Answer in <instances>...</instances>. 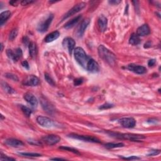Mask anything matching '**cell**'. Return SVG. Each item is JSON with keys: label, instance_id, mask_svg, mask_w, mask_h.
Returning a JSON list of instances; mask_svg holds the SVG:
<instances>
[{"label": "cell", "instance_id": "38", "mask_svg": "<svg viewBox=\"0 0 161 161\" xmlns=\"http://www.w3.org/2000/svg\"><path fill=\"white\" fill-rule=\"evenodd\" d=\"M1 158H0L1 160H15V159L11 158V157H8V156H6V155H3L2 153H1Z\"/></svg>", "mask_w": 161, "mask_h": 161}, {"label": "cell", "instance_id": "32", "mask_svg": "<svg viewBox=\"0 0 161 161\" xmlns=\"http://www.w3.org/2000/svg\"><path fill=\"white\" fill-rule=\"evenodd\" d=\"M18 31L17 29H15L11 31V32L10 33V35H9V39L10 40H13L18 35Z\"/></svg>", "mask_w": 161, "mask_h": 161}, {"label": "cell", "instance_id": "5", "mask_svg": "<svg viewBox=\"0 0 161 161\" xmlns=\"http://www.w3.org/2000/svg\"><path fill=\"white\" fill-rule=\"evenodd\" d=\"M54 19V15L52 14H50L48 17L44 21H41L37 26V31L41 33H44L48 30L49 26Z\"/></svg>", "mask_w": 161, "mask_h": 161}, {"label": "cell", "instance_id": "36", "mask_svg": "<svg viewBox=\"0 0 161 161\" xmlns=\"http://www.w3.org/2000/svg\"><path fill=\"white\" fill-rule=\"evenodd\" d=\"M160 153V150H150V153L148 154V156H154V155H157Z\"/></svg>", "mask_w": 161, "mask_h": 161}, {"label": "cell", "instance_id": "12", "mask_svg": "<svg viewBox=\"0 0 161 161\" xmlns=\"http://www.w3.org/2000/svg\"><path fill=\"white\" fill-rule=\"evenodd\" d=\"M62 45L64 49H66L69 54L71 55L76 45V42L71 37H67L64 39L62 42Z\"/></svg>", "mask_w": 161, "mask_h": 161}, {"label": "cell", "instance_id": "13", "mask_svg": "<svg viewBox=\"0 0 161 161\" xmlns=\"http://www.w3.org/2000/svg\"><path fill=\"white\" fill-rule=\"evenodd\" d=\"M127 69L132 72L137 74H144L147 72V69L140 65H137L135 64H130L128 65Z\"/></svg>", "mask_w": 161, "mask_h": 161}, {"label": "cell", "instance_id": "3", "mask_svg": "<svg viewBox=\"0 0 161 161\" xmlns=\"http://www.w3.org/2000/svg\"><path fill=\"white\" fill-rule=\"evenodd\" d=\"M74 57L76 61L79 63L80 66L84 69H86L87 64L89 61V58L87 56L83 49L81 47H77L74 49Z\"/></svg>", "mask_w": 161, "mask_h": 161}, {"label": "cell", "instance_id": "10", "mask_svg": "<svg viewBox=\"0 0 161 161\" xmlns=\"http://www.w3.org/2000/svg\"><path fill=\"white\" fill-rule=\"evenodd\" d=\"M6 54L8 57L12 59L13 61L16 62L22 57V50L21 49L18 48L15 50V51H13L11 49H8L6 50Z\"/></svg>", "mask_w": 161, "mask_h": 161}, {"label": "cell", "instance_id": "8", "mask_svg": "<svg viewBox=\"0 0 161 161\" xmlns=\"http://www.w3.org/2000/svg\"><path fill=\"white\" fill-rule=\"evenodd\" d=\"M36 122L40 126L45 128H51L55 125V123L51 119L43 116H39L36 118Z\"/></svg>", "mask_w": 161, "mask_h": 161}, {"label": "cell", "instance_id": "16", "mask_svg": "<svg viewBox=\"0 0 161 161\" xmlns=\"http://www.w3.org/2000/svg\"><path fill=\"white\" fill-rule=\"evenodd\" d=\"M4 144L9 147H15V148H18L24 145V142L16 139H8L4 141Z\"/></svg>", "mask_w": 161, "mask_h": 161}, {"label": "cell", "instance_id": "46", "mask_svg": "<svg viewBox=\"0 0 161 161\" xmlns=\"http://www.w3.org/2000/svg\"><path fill=\"white\" fill-rule=\"evenodd\" d=\"M50 160H65L64 159H62V158H52V159H50Z\"/></svg>", "mask_w": 161, "mask_h": 161}, {"label": "cell", "instance_id": "34", "mask_svg": "<svg viewBox=\"0 0 161 161\" xmlns=\"http://www.w3.org/2000/svg\"><path fill=\"white\" fill-rule=\"evenodd\" d=\"M113 107V104H109V103H105L102 104V106H100L99 107V109H109Z\"/></svg>", "mask_w": 161, "mask_h": 161}, {"label": "cell", "instance_id": "18", "mask_svg": "<svg viewBox=\"0 0 161 161\" xmlns=\"http://www.w3.org/2000/svg\"><path fill=\"white\" fill-rule=\"evenodd\" d=\"M40 102H41V104H42V107L45 112H46L49 114H52L55 112V109L54 107L51 104H50L47 100L42 99Z\"/></svg>", "mask_w": 161, "mask_h": 161}, {"label": "cell", "instance_id": "26", "mask_svg": "<svg viewBox=\"0 0 161 161\" xmlns=\"http://www.w3.org/2000/svg\"><path fill=\"white\" fill-rule=\"evenodd\" d=\"M1 87L3 89V90L5 92H6L7 93L13 94V93H15V91L13 89L10 85L8 84L6 82H4V81H1Z\"/></svg>", "mask_w": 161, "mask_h": 161}, {"label": "cell", "instance_id": "42", "mask_svg": "<svg viewBox=\"0 0 161 161\" xmlns=\"http://www.w3.org/2000/svg\"><path fill=\"white\" fill-rule=\"evenodd\" d=\"M21 65L23 66V67H25L26 69H29V62H27L26 61H23L21 63Z\"/></svg>", "mask_w": 161, "mask_h": 161}, {"label": "cell", "instance_id": "41", "mask_svg": "<svg viewBox=\"0 0 161 161\" xmlns=\"http://www.w3.org/2000/svg\"><path fill=\"white\" fill-rule=\"evenodd\" d=\"M155 59H150L148 62V66L149 67H153L155 64Z\"/></svg>", "mask_w": 161, "mask_h": 161}, {"label": "cell", "instance_id": "31", "mask_svg": "<svg viewBox=\"0 0 161 161\" xmlns=\"http://www.w3.org/2000/svg\"><path fill=\"white\" fill-rule=\"evenodd\" d=\"M44 77H45V81H47L50 85H51V86H54L55 84H55V82H54V80L52 79L51 77H50V76H49V74H47V73H45Z\"/></svg>", "mask_w": 161, "mask_h": 161}, {"label": "cell", "instance_id": "37", "mask_svg": "<svg viewBox=\"0 0 161 161\" xmlns=\"http://www.w3.org/2000/svg\"><path fill=\"white\" fill-rule=\"evenodd\" d=\"M83 81L84 80L82 78H77V79H76L74 81V84L75 86H79L83 82Z\"/></svg>", "mask_w": 161, "mask_h": 161}, {"label": "cell", "instance_id": "39", "mask_svg": "<svg viewBox=\"0 0 161 161\" xmlns=\"http://www.w3.org/2000/svg\"><path fill=\"white\" fill-rule=\"evenodd\" d=\"M34 2V1H31V0H24V1H21L20 3L23 6H26V5H28V4H31Z\"/></svg>", "mask_w": 161, "mask_h": 161}, {"label": "cell", "instance_id": "2", "mask_svg": "<svg viewBox=\"0 0 161 161\" xmlns=\"http://www.w3.org/2000/svg\"><path fill=\"white\" fill-rule=\"evenodd\" d=\"M107 133L112 137L117 138V139H126L134 142H138L145 139V137L144 135L133 134V133H119L113 132H108Z\"/></svg>", "mask_w": 161, "mask_h": 161}, {"label": "cell", "instance_id": "29", "mask_svg": "<svg viewBox=\"0 0 161 161\" xmlns=\"http://www.w3.org/2000/svg\"><path fill=\"white\" fill-rule=\"evenodd\" d=\"M59 149H61V150H64L69 151V152H72V153H74V154H77V155H80V153L79 152V151H78L77 150H76V149H75L71 148V147H69L62 146V147H59Z\"/></svg>", "mask_w": 161, "mask_h": 161}, {"label": "cell", "instance_id": "20", "mask_svg": "<svg viewBox=\"0 0 161 161\" xmlns=\"http://www.w3.org/2000/svg\"><path fill=\"white\" fill-rule=\"evenodd\" d=\"M107 18L103 15H101L98 20V25L101 31H104L107 29Z\"/></svg>", "mask_w": 161, "mask_h": 161}, {"label": "cell", "instance_id": "17", "mask_svg": "<svg viewBox=\"0 0 161 161\" xmlns=\"http://www.w3.org/2000/svg\"><path fill=\"white\" fill-rule=\"evenodd\" d=\"M24 99L27 103L31 104L32 107H36L38 105V100L35 98V96L30 93H26L24 94Z\"/></svg>", "mask_w": 161, "mask_h": 161}, {"label": "cell", "instance_id": "44", "mask_svg": "<svg viewBox=\"0 0 161 161\" xmlns=\"http://www.w3.org/2000/svg\"><path fill=\"white\" fill-rule=\"evenodd\" d=\"M20 2L16 1V0H13V1H10V2H9V3H10L11 4V5L14 6H16Z\"/></svg>", "mask_w": 161, "mask_h": 161}, {"label": "cell", "instance_id": "40", "mask_svg": "<svg viewBox=\"0 0 161 161\" xmlns=\"http://www.w3.org/2000/svg\"><path fill=\"white\" fill-rule=\"evenodd\" d=\"M109 4H113V5H117V4L121 3V1H118V0H111V1H108Z\"/></svg>", "mask_w": 161, "mask_h": 161}, {"label": "cell", "instance_id": "47", "mask_svg": "<svg viewBox=\"0 0 161 161\" xmlns=\"http://www.w3.org/2000/svg\"><path fill=\"white\" fill-rule=\"evenodd\" d=\"M1 51H3V44H1Z\"/></svg>", "mask_w": 161, "mask_h": 161}, {"label": "cell", "instance_id": "1", "mask_svg": "<svg viewBox=\"0 0 161 161\" xmlns=\"http://www.w3.org/2000/svg\"><path fill=\"white\" fill-rule=\"evenodd\" d=\"M98 54L99 57L102 58L104 61L107 62L109 65L114 66L116 64L117 57L109 49L105 47L104 45H100L98 49Z\"/></svg>", "mask_w": 161, "mask_h": 161}, {"label": "cell", "instance_id": "30", "mask_svg": "<svg viewBox=\"0 0 161 161\" xmlns=\"http://www.w3.org/2000/svg\"><path fill=\"white\" fill-rule=\"evenodd\" d=\"M20 155L24 156V157H41V154L37 153H25V152H21L19 153Z\"/></svg>", "mask_w": 161, "mask_h": 161}, {"label": "cell", "instance_id": "11", "mask_svg": "<svg viewBox=\"0 0 161 161\" xmlns=\"http://www.w3.org/2000/svg\"><path fill=\"white\" fill-rule=\"evenodd\" d=\"M40 83V80L39 78L34 75L28 76L23 81V84L27 86H36Z\"/></svg>", "mask_w": 161, "mask_h": 161}, {"label": "cell", "instance_id": "4", "mask_svg": "<svg viewBox=\"0 0 161 161\" xmlns=\"http://www.w3.org/2000/svg\"><path fill=\"white\" fill-rule=\"evenodd\" d=\"M69 137L72 138V139H77L82 140L87 142H92V143H101V141L98 139V138L89 136V135H81L78 134H75V133H71V134L69 135Z\"/></svg>", "mask_w": 161, "mask_h": 161}, {"label": "cell", "instance_id": "24", "mask_svg": "<svg viewBox=\"0 0 161 161\" xmlns=\"http://www.w3.org/2000/svg\"><path fill=\"white\" fill-rule=\"evenodd\" d=\"M11 16V12L10 11H3L0 15V25L3 26L4 24L7 21L9 18Z\"/></svg>", "mask_w": 161, "mask_h": 161}, {"label": "cell", "instance_id": "14", "mask_svg": "<svg viewBox=\"0 0 161 161\" xmlns=\"http://www.w3.org/2000/svg\"><path fill=\"white\" fill-rule=\"evenodd\" d=\"M86 69L91 73H96L99 71V66L97 62H96L94 59H90L87 64Z\"/></svg>", "mask_w": 161, "mask_h": 161}, {"label": "cell", "instance_id": "22", "mask_svg": "<svg viewBox=\"0 0 161 161\" xmlns=\"http://www.w3.org/2000/svg\"><path fill=\"white\" fill-rule=\"evenodd\" d=\"M59 35H60V33L59 31H54L46 36L44 39V41L47 43L52 42H53V41L57 39L59 37Z\"/></svg>", "mask_w": 161, "mask_h": 161}, {"label": "cell", "instance_id": "35", "mask_svg": "<svg viewBox=\"0 0 161 161\" xmlns=\"http://www.w3.org/2000/svg\"><path fill=\"white\" fill-rule=\"evenodd\" d=\"M29 143L31 145H38L40 146L42 145V143L40 142L37 141V140H30L28 141Z\"/></svg>", "mask_w": 161, "mask_h": 161}, {"label": "cell", "instance_id": "28", "mask_svg": "<svg viewBox=\"0 0 161 161\" xmlns=\"http://www.w3.org/2000/svg\"><path fill=\"white\" fill-rule=\"evenodd\" d=\"M21 109L22 112L24 113V114L26 117L29 118L31 116L32 112L29 108H28L27 107H26V106H24V105H21Z\"/></svg>", "mask_w": 161, "mask_h": 161}, {"label": "cell", "instance_id": "45", "mask_svg": "<svg viewBox=\"0 0 161 161\" xmlns=\"http://www.w3.org/2000/svg\"><path fill=\"white\" fill-rule=\"evenodd\" d=\"M151 42H148L145 44L144 45V48H149L151 47Z\"/></svg>", "mask_w": 161, "mask_h": 161}, {"label": "cell", "instance_id": "25", "mask_svg": "<svg viewBox=\"0 0 161 161\" xmlns=\"http://www.w3.org/2000/svg\"><path fill=\"white\" fill-rule=\"evenodd\" d=\"M141 42L139 36H138L135 34H133L130 36L129 39V43L132 45H139Z\"/></svg>", "mask_w": 161, "mask_h": 161}, {"label": "cell", "instance_id": "23", "mask_svg": "<svg viewBox=\"0 0 161 161\" xmlns=\"http://www.w3.org/2000/svg\"><path fill=\"white\" fill-rule=\"evenodd\" d=\"M29 49L30 56L32 58H35L37 54V47H36V44L34 42H30L29 44Z\"/></svg>", "mask_w": 161, "mask_h": 161}, {"label": "cell", "instance_id": "15", "mask_svg": "<svg viewBox=\"0 0 161 161\" xmlns=\"http://www.w3.org/2000/svg\"><path fill=\"white\" fill-rule=\"evenodd\" d=\"M89 23H90L89 18H86V19L84 20L81 22V24H80L79 28H78L77 31V35L78 36L81 37V36L84 35V31L86 29H87V27H88V26L89 25Z\"/></svg>", "mask_w": 161, "mask_h": 161}, {"label": "cell", "instance_id": "19", "mask_svg": "<svg viewBox=\"0 0 161 161\" xmlns=\"http://www.w3.org/2000/svg\"><path fill=\"white\" fill-rule=\"evenodd\" d=\"M150 30L149 25L147 24H144L138 28L137 30V35L139 36H144L149 35Z\"/></svg>", "mask_w": 161, "mask_h": 161}, {"label": "cell", "instance_id": "43", "mask_svg": "<svg viewBox=\"0 0 161 161\" xmlns=\"http://www.w3.org/2000/svg\"><path fill=\"white\" fill-rule=\"evenodd\" d=\"M123 159L125 160H138V159H140V157H136V156H131V157H123Z\"/></svg>", "mask_w": 161, "mask_h": 161}, {"label": "cell", "instance_id": "6", "mask_svg": "<svg viewBox=\"0 0 161 161\" xmlns=\"http://www.w3.org/2000/svg\"><path fill=\"white\" fill-rule=\"evenodd\" d=\"M85 6H86V3L84 2H81V3L76 4V5L74 6L71 9V10L69 11L65 15H64L62 20H64L65 19H67V18H69L70 16H71L72 15H74L78 12L81 11L82 9H84L85 8Z\"/></svg>", "mask_w": 161, "mask_h": 161}, {"label": "cell", "instance_id": "27", "mask_svg": "<svg viewBox=\"0 0 161 161\" xmlns=\"http://www.w3.org/2000/svg\"><path fill=\"white\" fill-rule=\"evenodd\" d=\"M105 147L107 149H114V148H119V147H123L124 144L123 143H108L105 144Z\"/></svg>", "mask_w": 161, "mask_h": 161}, {"label": "cell", "instance_id": "21", "mask_svg": "<svg viewBox=\"0 0 161 161\" xmlns=\"http://www.w3.org/2000/svg\"><path fill=\"white\" fill-rule=\"evenodd\" d=\"M81 17H82L81 15H78L76 16L75 18H74L71 20L67 21L65 24V25H64V28H65L66 29H72V27H74L76 25L78 24V22H79L80 20L81 19Z\"/></svg>", "mask_w": 161, "mask_h": 161}, {"label": "cell", "instance_id": "7", "mask_svg": "<svg viewBox=\"0 0 161 161\" xmlns=\"http://www.w3.org/2000/svg\"><path fill=\"white\" fill-rule=\"evenodd\" d=\"M42 141L48 145H53L57 144L61 141V137L57 135H45L42 138Z\"/></svg>", "mask_w": 161, "mask_h": 161}, {"label": "cell", "instance_id": "33", "mask_svg": "<svg viewBox=\"0 0 161 161\" xmlns=\"http://www.w3.org/2000/svg\"><path fill=\"white\" fill-rule=\"evenodd\" d=\"M5 77H6L8 79H10L14 81H18V78L17 77V76H16L15 74H13L12 73H6L5 74Z\"/></svg>", "mask_w": 161, "mask_h": 161}, {"label": "cell", "instance_id": "9", "mask_svg": "<svg viewBox=\"0 0 161 161\" xmlns=\"http://www.w3.org/2000/svg\"><path fill=\"white\" fill-rule=\"evenodd\" d=\"M119 123L120 124L121 126L127 128H133L136 125L135 119L132 117H126L122 118L119 120Z\"/></svg>", "mask_w": 161, "mask_h": 161}]
</instances>
